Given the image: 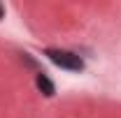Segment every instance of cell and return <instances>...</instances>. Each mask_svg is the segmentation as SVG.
I'll list each match as a JSON object with an SVG mask.
<instances>
[{"instance_id":"cell-1","label":"cell","mask_w":121,"mask_h":118,"mask_svg":"<svg viewBox=\"0 0 121 118\" xmlns=\"http://www.w3.org/2000/svg\"><path fill=\"white\" fill-rule=\"evenodd\" d=\"M44 56L60 70H68V72H84L86 70L84 58L79 53H75V51H68V49H44Z\"/></svg>"},{"instance_id":"cell-2","label":"cell","mask_w":121,"mask_h":118,"mask_svg":"<svg viewBox=\"0 0 121 118\" xmlns=\"http://www.w3.org/2000/svg\"><path fill=\"white\" fill-rule=\"evenodd\" d=\"M35 86H37V90H40L44 97H54V95H56V83L47 76V72H37L35 74Z\"/></svg>"},{"instance_id":"cell-3","label":"cell","mask_w":121,"mask_h":118,"mask_svg":"<svg viewBox=\"0 0 121 118\" xmlns=\"http://www.w3.org/2000/svg\"><path fill=\"white\" fill-rule=\"evenodd\" d=\"M2 16H5V7L0 5V19H2Z\"/></svg>"}]
</instances>
